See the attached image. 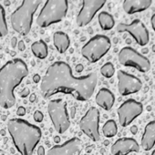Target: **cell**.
I'll return each mask as SVG.
<instances>
[{"label":"cell","mask_w":155,"mask_h":155,"mask_svg":"<svg viewBox=\"0 0 155 155\" xmlns=\"http://www.w3.org/2000/svg\"><path fill=\"white\" fill-rule=\"evenodd\" d=\"M98 82L96 73L75 77L70 66L64 61H56L50 65L43 77L40 91L44 99L58 93L68 94L79 101L91 98Z\"/></svg>","instance_id":"cell-1"},{"label":"cell","mask_w":155,"mask_h":155,"mask_svg":"<svg viewBox=\"0 0 155 155\" xmlns=\"http://www.w3.org/2000/svg\"><path fill=\"white\" fill-rule=\"evenodd\" d=\"M28 74V66L21 58L11 59L0 68V106L3 109H10L16 104L15 89Z\"/></svg>","instance_id":"cell-2"},{"label":"cell","mask_w":155,"mask_h":155,"mask_svg":"<svg viewBox=\"0 0 155 155\" xmlns=\"http://www.w3.org/2000/svg\"><path fill=\"white\" fill-rule=\"evenodd\" d=\"M8 130L13 143L21 155H32L41 139V130L22 119H11Z\"/></svg>","instance_id":"cell-3"},{"label":"cell","mask_w":155,"mask_h":155,"mask_svg":"<svg viewBox=\"0 0 155 155\" xmlns=\"http://www.w3.org/2000/svg\"><path fill=\"white\" fill-rule=\"evenodd\" d=\"M41 3L40 0H24L20 7L11 14V26L16 32L23 36L30 32L34 14Z\"/></svg>","instance_id":"cell-4"},{"label":"cell","mask_w":155,"mask_h":155,"mask_svg":"<svg viewBox=\"0 0 155 155\" xmlns=\"http://www.w3.org/2000/svg\"><path fill=\"white\" fill-rule=\"evenodd\" d=\"M67 0H48L38 16L37 23L40 28H48L62 21L68 12Z\"/></svg>","instance_id":"cell-5"},{"label":"cell","mask_w":155,"mask_h":155,"mask_svg":"<svg viewBox=\"0 0 155 155\" xmlns=\"http://www.w3.org/2000/svg\"><path fill=\"white\" fill-rule=\"evenodd\" d=\"M111 47L110 38L104 35L91 38L81 48L82 56L91 63H95L105 56Z\"/></svg>","instance_id":"cell-6"},{"label":"cell","mask_w":155,"mask_h":155,"mask_svg":"<svg viewBox=\"0 0 155 155\" xmlns=\"http://www.w3.org/2000/svg\"><path fill=\"white\" fill-rule=\"evenodd\" d=\"M48 111L57 132L59 134L66 132L70 126L66 102L61 99L53 100L48 103Z\"/></svg>","instance_id":"cell-7"},{"label":"cell","mask_w":155,"mask_h":155,"mask_svg":"<svg viewBox=\"0 0 155 155\" xmlns=\"http://www.w3.org/2000/svg\"><path fill=\"white\" fill-rule=\"evenodd\" d=\"M119 61L125 67H132L140 72H148L150 69V60L130 47L121 48L119 53Z\"/></svg>","instance_id":"cell-8"},{"label":"cell","mask_w":155,"mask_h":155,"mask_svg":"<svg viewBox=\"0 0 155 155\" xmlns=\"http://www.w3.org/2000/svg\"><path fill=\"white\" fill-rule=\"evenodd\" d=\"M99 125L100 111L95 107H91L80 120L81 130L93 141H99L101 140Z\"/></svg>","instance_id":"cell-9"},{"label":"cell","mask_w":155,"mask_h":155,"mask_svg":"<svg viewBox=\"0 0 155 155\" xmlns=\"http://www.w3.org/2000/svg\"><path fill=\"white\" fill-rule=\"evenodd\" d=\"M143 110V106L140 102L133 99L124 101L118 109V116L120 124L122 127L129 126Z\"/></svg>","instance_id":"cell-10"},{"label":"cell","mask_w":155,"mask_h":155,"mask_svg":"<svg viewBox=\"0 0 155 155\" xmlns=\"http://www.w3.org/2000/svg\"><path fill=\"white\" fill-rule=\"evenodd\" d=\"M117 31L129 33L140 46H146L149 43V31L140 19H135L130 24H119Z\"/></svg>","instance_id":"cell-11"},{"label":"cell","mask_w":155,"mask_h":155,"mask_svg":"<svg viewBox=\"0 0 155 155\" xmlns=\"http://www.w3.org/2000/svg\"><path fill=\"white\" fill-rule=\"evenodd\" d=\"M105 0H84L82 8L77 16V24L79 27H85L93 19L96 13L105 5Z\"/></svg>","instance_id":"cell-12"},{"label":"cell","mask_w":155,"mask_h":155,"mask_svg":"<svg viewBox=\"0 0 155 155\" xmlns=\"http://www.w3.org/2000/svg\"><path fill=\"white\" fill-rule=\"evenodd\" d=\"M118 90L120 95L128 96L140 91L142 83L134 75L129 74L123 70H119L118 74Z\"/></svg>","instance_id":"cell-13"},{"label":"cell","mask_w":155,"mask_h":155,"mask_svg":"<svg viewBox=\"0 0 155 155\" xmlns=\"http://www.w3.org/2000/svg\"><path fill=\"white\" fill-rule=\"evenodd\" d=\"M82 142L79 138H72L61 145L53 146L48 150L47 155H81Z\"/></svg>","instance_id":"cell-14"},{"label":"cell","mask_w":155,"mask_h":155,"mask_svg":"<svg viewBox=\"0 0 155 155\" xmlns=\"http://www.w3.org/2000/svg\"><path fill=\"white\" fill-rule=\"evenodd\" d=\"M139 150L140 145L132 138L119 139L113 143L110 149L112 155H128L130 152H138Z\"/></svg>","instance_id":"cell-15"},{"label":"cell","mask_w":155,"mask_h":155,"mask_svg":"<svg viewBox=\"0 0 155 155\" xmlns=\"http://www.w3.org/2000/svg\"><path fill=\"white\" fill-rule=\"evenodd\" d=\"M150 0H125L123 2V9L127 14H135L143 12L151 5Z\"/></svg>","instance_id":"cell-16"},{"label":"cell","mask_w":155,"mask_h":155,"mask_svg":"<svg viewBox=\"0 0 155 155\" xmlns=\"http://www.w3.org/2000/svg\"><path fill=\"white\" fill-rule=\"evenodd\" d=\"M115 102L114 94L108 89L103 88L96 95V103L105 110H110Z\"/></svg>","instance_id":"cell-17"},{"label":"cell","mask_w":155,"mask_h":155,"mask_svg":"<svg viewBox=\"0 0 155 155\" xmlns=\"http://www.w3.org/2000/svg\"><path fill=\"white\" fill-rule=\"evenodd\" d=\"M155 145V120L149 122L141 138V147L144 150H150Z\"/></svg>","instance_id":"cell-18"},{"label":"cell","mask_w":155,"mask_h":155,"mask_svg":"<svg viewBox=\"0 0 155 155\" xmlns=\"http://www.w3.org/2000/svg\"><path fill=\"white\" fill-rule=\"evenodd\" d=\"M53 41H54V45L57 50L59 53H65L70 44L68 36L62 31H57L54 33Z\"/></svg>","instance_id":"cell-19"},{"label":"cell","mask_w":155,"mask_h":155,"mask_svg":"<svg viewBox=\"0 0 155 155\" xmlns=\"http://www.w3.org/2000/svg\"><path fill=\"white\" fill-rule=\"evenodd\" d=\"M31 50L35 57L40 59H44L48 56V45L42 39L34 42L31 45Z\"/></svg>","instance_id":"cell-20"},{"label":"cell","mask_w":155,"mask_h":155,"mask_svg":"<svg viewBox=\"0 0 155 155\" xmlns=\"http://www.w3.org/2000/svg\"><path fill=\"white\" fill-rule=\"evenodd\" d=\"M99 22H100L101 28L103 30H110L115 25V21H114L113 17L110 14H109L108 12H105V11L100 13V15H99Z\"/></svg>","instance_id":"cell-21"},{"label":"cell","mask_w":155,"mask_h":155,"mask_svg":"<svg viewBox=\"0 0 155 155\" xmlns=\"http://www.w3.org/2000/svg\"><path fill=\"white\" fill-rule=\"evenodd\" d=\"M102 131L105 137L107 138H112L114 137L118 132V127L116 122L113 120H109L106 121V123L103 125Z\"/></svg>","instance_id":"cell-22"},{"label":"cell","mask_w":155,"mask_h":155,"mask_svg":"<svg viewBox=\"0 0 155 155\" xmlns=\"http://www.w3.org/2000/svg\"><path fill=\"white\" fill-rule=\"evenodd\" d=\"M8 32V24L6 21V12L2 5L0 4V38L7 36Z\"/></svg>","instance_id":"cell-23"},{"label":"cell","mask_w":155,"mask_h":155,"mask_svg":"<svg viewBox=\"0 0 155 155\" xmlns=\"http://www.w3.org/2000/svg\"><path fill=\"white\" fill-rule=\"evenodd\" d=\"M114 72H115V68L113 66L112 63L110 62H108L106 64H104L101 68V73L103 77L107 78V79H110L111 78L113 75H114Z\"/></svg>","instance_id":"cell-24"},{"label":"cell","mask_w":155,"mask_h":155,"mask_svg":"<svg viewBox=\"0 0 155 155\" xmlns=\"http://www.w3.org/2000/svg\"><path fill=\"white\" fill-rule=\"evenodd\" d=\"M44 119V115L40 110H36L34 113V120L37 122H41Z\"/></svg>","instance_id":"cell-25"},{"label":"cell","mask_w":155,"mask_h":155,"mask_svg":"<svg viewBox=\"0 0 155 155\" xmlns=\"http://www.w3.org/2000/svg\"><path fill=\"white\" fill-rule=\"evenodd\" d=\"M17 114L18 116H24L26 114V109H25V107H23V106L19 107L18 109V110H17Z\"/></svg>","instance_id":"cell-26"},{"label":"cell","mask_w":155,"mask_h":155,"mask_svg":"<svg viewBox=\"0 0 155 155\" xmlns=\"http://www.w3.org/2000/svg\"><path fill=\"white\" fill-rule=\"evenodd\" d=\"M18 49L20 51H24L26 49V45H25V43H24L23 40H21V41L18 42Z\"/></svg>","instance_id":"cell-27"},{"label":"cell","mask_w":155,"mask_h":155,"mask_svg":"<svg viewBox=\"0 0 155 155\" xmlns=\"http://www.w3.org/2000/svg\"><path fill=\"white\" fill-rule=\"evenodd\" d=\"M38 155H45V149L43 146H39L38 149Z\"/></svg>","instance_id":"cell-28"},{"label":"cell","mask_w":155,"mask_h":155,"mask_svg":"<svg viewBox=\"0 0 155 155\" xmlns=\"http://www.w3.org/2000/svg\"><path fill=\"white\" fill-rule=\"evenodd\" d=\"M28 94H29V90H28V88H26V89L22 91V93H21V97L25 98V97H27Z\"/></svg>","instance_id":"cell-29"},{"label":"cell","mask_w":155,"mask_h":155,"mask_svg":"<svg viewBox=\"0 0 155 155\" xmlns=\"http://www.w3.org/2000/svg\"><path fill=\"white\" fill-rule=\"evenodd\" d=\"M150 22H151V27H152V28H153V30L155 32V14L152 15V17L150 18Z\"/></svg>","instance_id":"cell-30"},{"label":"cell","mask_w":155,"mask_h":155,"mask_svg":"<svg viewBox=\"0 0 155 155\" xmlns=\"http://www.w3.org/2000/svg\"><path fill=\"white\" fill-rule=\"evenodd\" d=\"M82 69H83V66L81 65V64H80V65H78L77 67H76V71L77 72H81L82 71Z\"/></svg>","instance_id":"cell-31"},{"label":"cell","mask_w":155,"mask_h":155,"mask_svg":"<svg viewBox=\"0 0 155 155\" xmlns=\"http://www.w3.org/2000/svg\"><path fill=\"white\" fill-rule=\"evenodd\" d=\"M33 80H34V82L38 83V82L40 81V76H39L38 74H36V75L34 76V78H33Z\"/></svg>","instance_id":"cell-32"},{"label":"cell","mask_w":155,"mask_h":155,"mask_svg":"<svg viewBox=\"0 0 155 155\" xmlns=\"http://www.w3.org/2000/svg\"><path fill=\"white\" fill-rule=\"evenodd\" d=\"M17 41H18L17 38H12V47H13V48H15V47H16V45H17Z\"/></svg>","instance_id":"cell-33"},{"label":"cell","mask_w":155,"mask_h":155,"mask_svg":"<svg viewBox=\"0 0 155 155\" xmlns=\"http://www.w3.org/2000/svg\"><path fill=\"white\" fill-rule=\"evenodd\" d=\"M131 132H132L133 134H135V133L137 132V127H136V126H133V127L131 128Z\"/></svg>","instance_id":"cell-34"},{"label":"cell","mask_w":155,"mask_h":155,"mask_svg":"<svg viewBox=\"0 0 155 155\" xmlns=\"http://www.w3.org/2000/svg\"><path fill=\"white\" fill-rule=\"evenodd\" d=\"M35 99H36V95L35 94H32L31 97H30V101L31 102H34L35 101Z\"/></svg>","instance_id":"cell-35"},{"label":"cell","mask_w":155,"mask_h":155,"mask_svg":"<svg viewBox=\"0 0 155 155\" xmlns=\"http://www.w3.org/2000/svg\"><path fill=\"white\" fill-rule=\"evenodd\" d=\"M54 140H55V141H56V142H59V141H60V139H59V137H58V136H57V137H55V139H54Z\"/></svg>","instance_id":"cell-36"},{"label":"cell","mask_w":155,"mask_h":155,"mask_svg":"<svg viewBox=\"0 0 155 155\" xmlns=\"http://www.w3.org/2000/svg\"><path fill=\"white\" fill-rule=\"evenodd\" d=\"M71 117L74 118L75 117V109H72V114H71Z\"/></svg>","instance_id":"cell-37"},{"label":"cell","mask_w":155,"mask_h":155,"mask_svg":"<svg viewBox=\"0 0 155 155\" xmlns=\"http://www.w3.org/2000/svg\"><path fill=\"white\" fill-rule=\"evenodd\" d=\"M0 155H5V152L2 150H0Z\"/></svg>","instance_id":"cell-38"},{"label":"cell","mask_w":155,"mask_h":155,"mask_svg":"<svg viewBox=\"0 0 155 155\" xmlns=\"http://www.w3.org/2000/svg\"><path fill=\"white\" fill-rule=\"evenodd\" d=\"M150 155H155V150L151 152V154H150Z\"/></svg>","instance_id":"cell-39"},{"label":"cell","mask_w":155,"mask_h":155,"mask_svg":"<svg viewBox=\"0 0 155 155\" xmlns=\"http://www.w3.org/2000/svg\"><path fill=\"white\" fill-rule=\"evenodd\" d=\"M109 144V141H105V145H108Z\"/></svg>","instance_id":"cell-40"}]
</instances>
